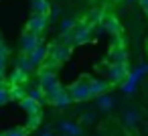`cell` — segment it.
Instances as JSON below:
<instances>
[{
  "instance_id": "cell-1",
  "label": "cell",
  "mask_w": 148,
  "mask_h": 136,
  "mask_svg": "<svg viewBox=\"0 0 148 136\" xmlns=\"http://www.w3.org/2000/svg\"><path fill=\"white\" fill-rule=\"evenodd\" d=\"M47 100H49V104H53L55 108H67V106H71V95H69V91L67 89H63V87H57V89H53V91H49L47 93Z\"/></svg>"
},
{
  "instance_id": "cell-2",
  "label": "cell",
  "mask_w": 148,
  "mask_h": 136,
  "mask_svg": "<svg viewBox=\"0 0 148 136\" xmlns=\"http://www.w3.org/2000/svg\"><path fill=\"white\" fill-rule=\"evenodd\" d=\"M67 91H69V95H71L73 102H87V100L91 98L89 81H77V83H73Z\"/></svg>"
},
{
  "instance_id": "cell-3",
  "label": "cell",
  "mask_w": 148,
  "mask_h": 136,
  "mask_svg": "<svg viewBox=\"0 0 148 136\" xmlns=\"http://www.w3.org/2000/svg\"><path fill=\"white\" fill-rule=\"evenodd\" d=\"M106 75H108L110 83H124V79L128 77V71H126V65L112 63V65L106 67Z\"/></svg>"
},
{
  "instance_id": "cell-4",
  "label": "cell",
  "mask_w": 148,
  "mask_h": 136,
  "mask_svg": "<svg viewBox=\"0 0 148 136\" xmlns=\"http://www.w3.org/2000/svg\"><path fill=\"white\" fill-rule=\"evenodd\" d=\"M41 45V37L37 35V33H25L23 35V39H21V51L25 53V55H31L37 47Z\"/></svg>"
},
{
  "instance_id": "cell-5",
  "label": "cell",
  "mask_w": 148,
  "mask_h": 136,
  "mask_svg": "<svg viewBox=\"0 0 148 136\" xmlns=\"http://www.w3.org/2000/svg\"><path fill=\"white\" fill-rule=\"evenodd\" d=\"M91 33H93V27L87 25L85 21L75 25V29H73V43H87L91 39Z\"/></svg>"
},
{
  "instance_id": "cell-6",
  "label": "cell",
  "mask_w": 148,
  "mask_h": 136,
  "mask_svg": "<svg viewBox=\"0 0 148 136\" xmlns=\"http://www.w3.org/2000/svg\"><path fill=\"white\" fill-rule=\"evenodd\" d=\"M39 85L45 89V93H49V91H53V89H57V87H59V79H57V75H55L53 71H49V69H43V71H41Z\"/></svg>"
},
{
  "instance_id": "cell-7",
  "label": "cell",
  "mask_w": 148,
  "mask_h": 136,
  "mask_svg": "<svg viewBox=\"0 0 148 136\" xmlns=\"http://www.w3.org/2000/svg\"><path fill=\"white\" fill-rule=\"evenodd\" d=\"M49 55H51V59H53V61L63 63V61H67V59H69V47H67V45H63V43H59V45L51 47Z\"/></svg>"
},
{
  "instance_id": "cell-8",
  "label": "cell",
  "mask_w": 148,
  "mask_h": 136,
  "mask_svg": "<svg viewBox=\"0 0 148 136\" xmlns=\"http://www.w3.org/2000/svg\"><path fill=\"white\" fill-rule=\"evenodd\" d=\"M47 21H49L47 14H35V16L29 21V31L41 35V33L45 31V27H47Z\"/></svg>"
},
{
  "instance_id": "cell-9",
  "label": "cell",
  "mask_w": 148,
  "mask_h": 136,
  "mask_svg": "<svg viewBox=\"0 0 148 136\" xmlns=\"http://www.w3.org/2000/svg\"><path fill=\"white\" fill-rule=\"evenodd\" d=\"M18 106H21V110L27 114V116H31V114H37V112H41V104L37 102V100H33V98H29V95H25L21 102H18Z\"/></svg>"
},
{
  "instance_id": "cell-10",
  "label": "cell",
  "mask_w": 148,
  "mask_h": 136,
  "mask_svg": "<svg viewBox=\"0 0 148 136\" xmlns=\"http://www.w3.org/2000/svg\"><path fill=\"white\" fill-rule=\"evenodd\" d=\"M47 53H49V49H47V45H39L31 55H29V59H31V63H33V67H37V65H41L45 59H47Z\"/></svg>"
},
{
  "instance_id": "cell-11",
  "label": "cell",
  "mask_w": 148,
  "mask_h": 136,
  "mask_svg": "<svg viewBox=\"0 0 148 136\" xmlns=\"http://www.w3.org/2000/svg\"><path fill=\"white\" fill-rule=\"evenodd\" d=\"M122 122H124V126H128V128H136L138 122H140V116H138V112H136L134 108H126V110H124V116H122Z\"/></svg>"
},
{
  "instance_id": "cell-12",
  "label": "cell",
  "mask_w": 148,
  "mask_h": 136,
  "mask_svg": "<svg viewBox=\"0 0 148 136\" xmlns=\"http://www.w3.org/2000/svg\"><path fill=\"white\" fill-rule=\"evenodd\" d=\"M110 81H103V79H91L89 81V91H91V98H97L101 93H106Z\"/></svg>"
},
{
  "instance_id": "cell-13",
  "label": "cell",
  "mask_w": 148,
  "mask_h": 136,
  "mask_svg": "<svg viewBox=\"0 0 148 136\" xmlns=\"http://www.w3.org/2000/svg\"><path fill=\"white\" fill-rule=\"evenodd\" d=\"M59 130L63 134H69V136H79L81 134V128L75 122H71V120H61L59 122Z\"/></svg>"
},
{
  "instance_id": "cell-14",
  "label": "cell",
  "mask_w": 148,
  "mask_h": 136,
  "mask_svg": "<svg viewBox=\"0 0 148 136\" xmlns=\"http://www.w3.org/2000/svg\"><path fill=\"white\" fill-rule=\"evenodd\" d=\"M114 106H116V98H114V95H108V93L97 95V110H101V112H110Z\"/></svg>"
},
{
  "instance_id": "cell-15",
  "label": "cell",
  "mask_w": 148,
  "mask_h": 136,
  "mask_svg": "<svg viewBox=\"0 0 148 136\" xmlns=\"http://www.w3.org/2000/svg\"><path fill=\"white\" fill-rule=\"evenodd\" d=\"M101 25L106 27V33H110V35H120V33H122V27H120V23H118L114 16L103 19V21H101Z\"/></svg>"
},
{
  "instance_id": "cell-16",
  "label": "cell",
  "mask_w": 148,
  "mask_h": 136,
  "mask_svg": "<svg viewBox=\"0 0 148 136\" xmlns=\"http://www.w3.org/2000/svg\"><path fill=\"white\" fill-rule=\"evenodd\" d=\"M112 63L118 65H126V47L124 45H116L112 51Z\"/></svg>"
},
{
  "instance_id": "cell-17",
  "label": "cell",
  "mask_w": 148,
  "mask_h": 136,
  "mask_svg": "<svg viewBox=\"0 0 148 136\" xmlns=\"http://www.w3.org/2000/svg\"><path fill=\"white\" fill-rule=\"evenodd\" d=\"M33 14H49V2L47 0H31Z\"/></svg>"
},
{
  "instance_id": "cell-18",
  "label": "cell",
  "mask_w": 148,
  "mask_h": 136,
  "mask_svg": "<svg viewBox=\"0 0 148 136\" xmlns=\"http://www.w3.org/2000/svg\"><path fill=\"white\" fill-rule=\"evenodd\" d=\"M103 8H93L89 14H87V19H85V23L87 25H91V27H95V25H99L101 21H103Z\"/></svg>"
},
{
  "instance_id": "cell-19",
  "label": "cell",
  "mask_w": 148,
  "mask_h": 136,
  "mask_svg": "<svg viewBox=\"0 0 148 136\" xmlns=\"http://www.w3.org/2000/svg\"><path fill=\"white\" fill-rule=\"evenodd\" d=\"M27 77H29V75H27L25 71H21L18 67H14V71H12L10 77H8V83H10V85H21L23 81H27Z\"/></svg>"
},
{
  "instance_id": "cell-20",
  "label": "cell",
  "mask_w": 148,
  "mask_h": 136,
  "mask_svg": "<svg viewBox=\"0 0 148 136\" xmlns=\"http://www.w3.org/2000/svg\"><path fill=\"white\" fill-rule=\"evenodd\" d=\"M14 67H18V69H21V71H25L27 75H29V73L35 69V67H33V63H31V59H29V55H23V57H18Z\"/></svg>"
},
{
  "instance_id": "cell-21",
  "label": "cell",
  "mask_w": 148,
  "mask_h": 136,
  "mask_svg": "<svg viewBox=\"0 0 148 136\" xmlns=\"http://www.w3.org/2000/svg\"><path fill=\"white\" fill-rule=\"evenodd\" d=\"M27 95H29V98H33V100H37L39 104H41L43 100H47V93H45V89H43L41 85H37V87H31V89L27 91Z\"/></svg>"
},
{
  "instance_id": "cell-22",
  "label": "cell",
  "mask_w": 148,
  "mask_h": 136,
  "mask_svg": "<svg viewBox=\"0 0 148 136\" xmlns=\"http://www.w3.org/2000/svg\"><path fill=\"white\" fill-rule=\"evenodd\" d=\"M41 120H43V114L41 112H37V114H31V116H27V130H35V128H39V124H41Z\"/></svg>"
},
{
  "instance_id": "cell-23",
  "label": "cell",
  "mask_w": 148,
  "mask_h": 136,
  "mask_svg": "<svg viewBox=\"0 0 148 136\" xmlns=\"http://www.w3.org/2000/svg\"><path fill=\"white\" fill-rule=\"evenodd\" d=\"M75 19H71V16H67V19H63L61 23H59V31H61V35L63 33H73V29H75Z\"/></svg>"
},
{
  "instance_id": "cell-24",
  "label": "cell",
  "mask_w": 148,
  "mask_h": 136,
  "mask_svg": "<svg viewBox=\"0 0 148 136\" xmlns=\"http://www.w3.org/2000/svg\"><path fill=\"white\" fill-rule=\"evenodd\" d=\"M8 95H10V100H23L25 95H27V91L23 89V85H8Z\"/></svg>"
},
{
  "instance_id": "cell-25",
  "label": "cell",
  "mask_w": 148,
  "mask_h": 136,
  "mask_svg": "<svg viewBox=\"0 0 148 136\" xmlns=\"http://www.w3.org/2000/svg\"><path fill=\"white\" fill-rule=\"evenodd\" d=\"M27 134V128H12L8 132H4V136H25Z\"/></svg>"
},
{
  "instance_id": "cell-26",
  "label": "cell",
  "mask_w": 148,
  "mask_h": 136,
  "mask_svg": "<svg viewBox=\"0 0 148 136\" xmlns=\"http://www.w3.org/2000/svg\"><path fill=\"white\" fill-rule=\"evenodd\" d=\"M8 100H10V95H8V87H0V106H4Z\"/></svg>"
},
{
  "instance_id": "cell-27",
  "label": "cell",
  "mask_w": 148,
  "mask_h": 136,
  "mask_svg": "<svg viewBox=\"0 0 148 136\" xmlns=\"http://www.w3.org/2000/svg\"><path fill=\"white\" fill-rule=\"evenodd\" d=\"M95 120V112H85V114H81V122L83 124H91Z\"/></svg>"
},
{
  "instance_id": "cell-28",
  "label": "cell",
  "mask_w": 148,
  "mask_h": 136,
  "mask_svg": "<svg viewBox=\"0 0 148 136\" xmlns=\"http://www.w3.org/2000/svg\"><path fill=\"white\" fill-rule=\"evenodd\" d=\"M140 4H142V8H144L146 14H148V0H140Z\"/></svg>"
},
{
  "instance_id": "cell-29",
  "label": "cell",
  "mask_w": 148,
  "mask_h": 136,
  "mask_svg": "<svg viewBox=\"0 0 148 136\" xmlns=\"http://www.w3.org/2000/svg\"><path fill=\"white\" fill-rule=\"evenodd\" d=\"M41 136H53V132H51V130H45V132H43Z\"/></svg>"
},
{
  "instance_id": "cell-30",
  "label": "cell",
  "mask_w": 148,
  "mask_h": 136,
  "mask_svg": "<svg viewBox=\"0 0 148 136\" xmlns=\"http://www.w3.org/2000/svg\"><path fill=\"white\" fill-rule=\"evenodd\" d=\"M0 43H2V35H0Z\"/></svg>"
},
{
  "instance_id": "cell-31",
  "label": "cell",
  "mask_w": 148,
  "mask_h": 136,
  "mask_svg": "<svg viewBox=\"0 0 148 136\" xmlns=\"http://www.w3.org/2000/svg\"><path fill=\"white\" fill-rule=\"evenodd\" d=\"M0 136H4V132H0Z\"/></svg>"
},
{
  "instance_id": "cell-32",
  "label": "cell",
  "mask_w": 148,
  "mask_h": 136,
  "mask_svg": "<svg viewBox=\"0 0 148 136\" xmlns=\"http://www.w3.org/2000/svg\"><path fill=\"white\" fill-rule=\"evenodd\" d=\"M61 136H69V134H61Z\"/></svg>"
}]
</instances>
